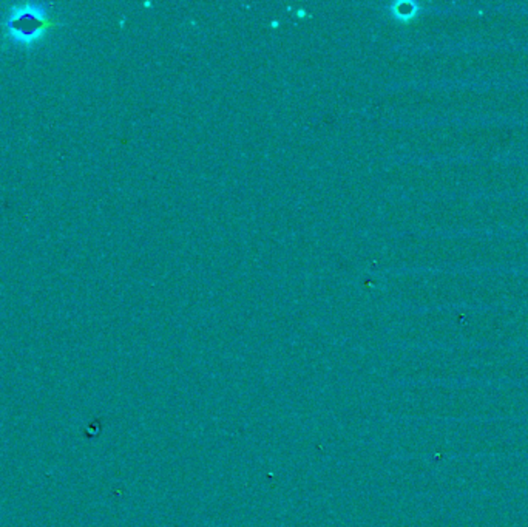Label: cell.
<instances>
[{"instance_id": "obj_1", "label": "cell", "mask_w": 528, "mask_h": 527, "mask_svg": "<svg viewBox=\"0 0 528 527\" xmlns=\"http://www.w3.org/2000/svg\"><path fill=\"white\" fill-rule=\"evenodd\" d=\"M53 25L47 5L26 4L14 8L10 13L5 22V30L8 39L14 43L31 45Z\"/></svg>"}]
</instances>
